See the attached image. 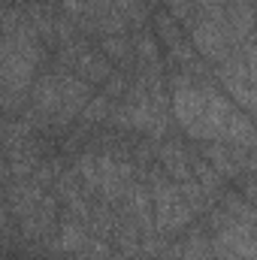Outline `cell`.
<instances>
[{"label":"cell","instance_id":"obj_1","mask_svg":"<svg viewBox=\"0 0 257 260\" xmlns=\"http://www.w3.org/2000/svg\"><path fill=\"white\" fill-rule=\"evenodd\" d=\"M173 115L194 142H233L257 151V121L215 82L173 88Z\"/></svg>","mask_w":257,"mask_h":260},{"label":"cell","instance_id":"obj_2","mask_svg":"<svg viewBox=\"0 0 257 260\" xmlns=\"http://www.w3.org/2000/svg\"><path fill=\"white\" fill-rule=\"evenodd\" d=\"M148 188L154 200V221L167 236H179L197 221V212L179 191V182H173L160 167L148 176Z\"/></svg>","mask_w":257,"mask_h":260},{"label":"cell","instance_id":"obj_3","mask_svg":"<svg viewBox=\"0 0 257 260\" xmlns=\"http://www.w3.org/2000/svg\"><path fill=\"white\" fill-rule=\"evenodd\" d=\"M203 157L224 179L236 182L251 164V148H242V145H233V142H203Z\"/></svg>","mask_w":257,"mask_h":260},{"label":"cell","instance_id":"obj_4","mask_svg":"<svg viewBox=\"0 0 257 260\" xmlns=\"http://www.w3.org/2000/svg\"><path fill=\"white\" fill-rule=\"evenodd\" d=\"M194 154H188V148L179 142V139H173V136H167L164 142H157V167L173 179V182H185V179H191L194 170Z\"/></svg>","mask_w":257,"mask_h":260},{"label":"cell","instance_id":"obj_5","mask_svg":"<svg viewBox=\"0 0 257 260\" xmlns=\"http://www.w3.org/2000/svg\"><path fill=\"white\" fill-rule=\"evenodd\" d=\"M100 52L127 73L130 67H136V49H133V37L127 34H112V37H100Z\"/></svg>","mask_w":257,"mask_h":260},{"label":"cell","instance_id":"obj_6","mask_svg":"<svg viewBox=\"0 0 257 260\" xmlns=\"http://www.w3.org/2000/svg\"><path fill=\"white\" fill-rule=\"evenodd\" d=\"M191 170H194V179H197V182L203 185V191L209 194V200H212V203H218V200L224 197V191H227V185H224L227 179H224V176H221V173H218L206 157H203V154H200V157H194Z\"/></svg>","mask_w":257,"mask_h":260},{"label":"cell","instance_id":"obj_7","mask_svg":"<svg viewBox=\"0 0 257 260\" xmlns=\"http://www.w3.org/2000/svg\"><path fill=\"white\" fill-rule=\"evenodd\" d=\"M112 106H115V100H109L103 91L100 94H94L91 97V103L85 106V112H82V124L85 127H94V124H106L109 121V115H112Z\"/></svg>","mask_w":257,"mask_h":260},{"label":"cell","instance_id":"obj_8","mask_svg":"<svg viewBox=\"0 0 257 260\" xmlns=\"http://www.w3.org/2000/svg\"><path fill=\"white\" fill-rule=\"evenodd\" d=\"M212 242H215V260H245V257H239L233 248H227L224 242H218L215 236H212Z\"/></svg>","mask_w":257,"mask_h":260},{"label":"cell","instance_id":"obj_9","mask_svg":"<svg viewBox=\"0 0 257 260\" xmlns=\"http://www.w3.org/2000/svg\"><path fill=\"white\" fill-rule=\"evenodd\" d=\"M245 64H248L251 79L257 82V40H254V43H248V49H245Z\"/></svg>","mask_w":257,"mask_h":260}]
</instances>
